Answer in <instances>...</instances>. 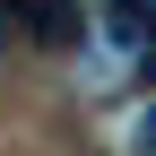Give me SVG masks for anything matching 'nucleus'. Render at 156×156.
Listing matches in <instances>:
<instances>
[{
  "label": "nucleus",
  "instance_id": "obj_2",
  "mask_svg": "<svg viewBox=\"0 0 156 156\" xmlns=\"http://www.w3.org/2000/svg\"><path fill=\"white\" fill-rule=\"evenodd\" d=\"M130 139H139V156H156V104L139 113V130H130Z\"/></svg>",
  "mask_w": 156,
  "mask_h": 156
},
{
  "label": "nucleus",
  "instance_id": "obj_1",
  "mask_svg": "<svg viewBox=\"0 0 156 156\" xmlns=\"http://www.w3.org/2000/svg\"><path fill=\"white\" fill-rule=\"evenodd\" d=\"M17 17H26V44H44V52H69L78 35H87L78 0H17Z\"/></svg>",
  "mask_w": 156,
  "mask_h": 156
}]
</instances>
